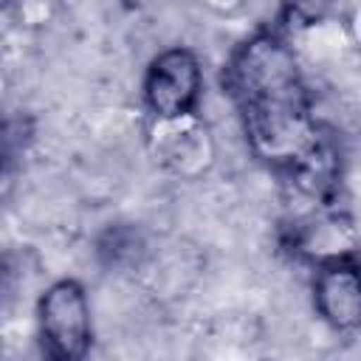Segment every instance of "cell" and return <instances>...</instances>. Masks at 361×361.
Returning a JSON list of instances; mask_svg holds the SVG:
<instances>
[{
  "label": "cell",
  "instance_id": "cell-2",
  "mask_svg": "<svg viewBox=\"0 0 361 361\" xmlns=\"http://www.w3.org/2000/svg\"><path fill=\"white\" fill-rule=\"evenodd\" d=\"M37 341L51 361H79L93 344L90 299L79 279L62 276L37 299Z\"/></svg>",
  "mask_w": 361,
  "mask_h": 361
},
{
  "label": "cell",
  "instance_id": "cell-5",
  "mask_svg": "<svg viewBox=\"0 0 361 361\" xmlns=\"http://www.w3.org/2000/svg\"><path fill=\"white\" fill-rule=\"evenodd\" d=\"M313 307L336 333L361 327V257H338L316 265Z\"/></svg>",
  "mask_w": 361,
  "mask_h": 361
},
{
  "label": "cell",
  "instance_id": "cell-8",
  "mask_svg": "<svg viewBox=\"0 0 361 361\" xmlns=\"http://www.w3.org/2000/svg\"><path fill=\"white\" fill-rule=\"evenodd\" d=\"M338 0H279V23L285 28H310L336 11Z\"/></svg>",
  "mask_w": 361,
  "mask_h": 361
},
{
  "label": "cell",
  "instance_id": "cell-1",
  "mask_svg": "<svg viewBox=\"0 0 361 361\" xmlns=\"http://www.w3.org/2000/svg\"><path fill=\"white\" fill-rule=\"evenodd\" d=\"M220 82L237 107L248 149L276 175L327 135L313 113L302 65L279 28H259L243 39L223 65Z\"/></svg>",
  "mask_w": 361,
  "mask_h": 361
},
{
  "label": "cell",
  "instance_id": "cell-3",
  "mask_svg": "<svg viewBox=\"0 0 361 361\" xmlns=\"http://www.w3.org/2000/svg\"><path fill=\"white\" fill-rule=\"evenodd\" d=\"M203 65L186 45H169L158 51L141 79V99L152 118L192 116L203 99Z\"/></svg>",
  "mask_w": 361,
  "mask_h": 361
},
{
  "label": "cell",
  "instance_id": "cell-4",
  "mask_svg": "<svg viewBox=\"0 0 361 361\" xmlns=\"http://www.w3.org/2000/svg\"><path fill=\"white\" fill-rule=\"evenodd\" d=\"M149 149L158 166L183 180L203 178L214 164V141L197 113L178 118H152Z\"/></svg>",
  "mask_w": 361,
  "mask_h": 361
},
{
  "label": "cell",
  "instance_id": "cell-6",
  "mask_svg": "<svg viewBox=\"0 0 361 361\" xmlns=\"http://www.w3.org/2000/svg\"><path fill=\"white\" fill-rule=\"evenodd\" d=\"M288 231H290L288 248L296 257L310 259L313 265L338 259V257H358V251H361V240H358L353 220L347 214H341L336 209V203L296 214Z\"/></svg>",
  "mask_w": 361,
  "mask_h": 361
},
{
  "label": "cell",
  "instance_id": "cell-7",
  "mask_svg": "<svg viewBox=\"0 0 361 361\" xmlns=\"http://www.w3.org/2000/svg\"><path fill=\"white\" fill-rule=\"evenodd\" d=\"M141 248H144L141 234L130 226H110L99 240V257L113 268L133 265L138 259Z\"/></svg>",
  "mask_w": 361,
  "mask_h": 361
},
{
  "label": "cell",
  "instance_id": "cell-9",
  "mask_svg": "<svg viewBox=\"0 0 361 361\" xmlns=\"http://www.w3.org/2000/svg\"><path fill=\"white\" fill-rule=\"evenodd\" d=\"M338 8H341V23L350 42L361 51V0H338Z\"/></svg>",
  "mask_w": 361,
  "mask_h": 361
}]
</instances>
